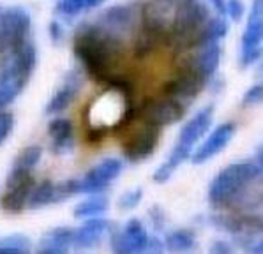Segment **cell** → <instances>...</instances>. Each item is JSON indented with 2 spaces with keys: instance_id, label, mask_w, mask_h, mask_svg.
Returning a JSON list of instances; mask_svg holds the SVG:
<instances>
[{
  "instance_id": "obj_1",
  "label": "cell",
  "mask_w": 263,
  "mask_h": 254,
  "mask_svg": "<svg viewBox=\"0 0 263 254\" xmlns=\"http://www.w3.org/2000/svg\"><path fill=\"white\" fill-rule=\"evenodd\" d=\"M74 53L90 78L108 83L122 56V37L97 23L83 25L74 37Z\"/></svg>"
},
{
  "instance_id": "obj_22",
  "label": "cell",
  "mask_w": 263,
  "mask_h": 254,
  "mask_svg": "<svg viewBox=\"0 0 263 254\" xmlns=\"http://www.w3.org/2000/svg\"><path fill=\"white\" fill-rule=\"evenodd\" d=\"M106 0H59L55 11L62 16H78L87 11H92L104 4Z\"/></svg>"
},
{
  "instance_id": "obj_30",
  "label": "cell",
  "mask_w": 263,
  "mask_h": 254,
  "mask_svg": "<svg viewBox=\"0 0 263 254\" xmlns=\"http://www.w3.org/2000/svg\"><path fill=\"white\" fill-rule=\"evenodd\" d=\"M210 9H214L216 14L226 16V0H207Z\"/></svg>"
},
{
  "instance_id": "obj_9",
  "label": "cell",
  "mask_w": 263,
  "mask_h": 254,
  "mask_svg": "<svg viewBox=\"0 0 263 254\" xmlns=\"http://www.w3.org/2000/svg\"><path fill=\"white\" fill-rule=\"evenodd\" d=\"M122 163L120 159L115 157H106L96 166H92L85 173L83 179L80 180H67L66 189L69 196L74 194H96V192H103L104 189L110 185L117 177L122 173Z\"/></svg>"
},
{
  "instance_id": "obj_23",
  "label": "cell",
  "mask_w": 263,
  "mask_h": 254,
  "mask_svg": "<svg viewBox=\"0 0 263 254\" xmlns=\"http://www.w3.org/2000/svg\"><path fill=\"white\" fill-rule=\"evenodd\" d=\"M41 157H43V150H41V147H37V145H32V147L23 148V150L20 152V155L16 157L13 169H18V171H32V169L37 166Z\"/></svg>"
},
{
  "instance_id": "obj_12",
  "label": "cell",
  "mask_w": 263,
  "mask_h": 254,
  "mask_svg": "<svg viewBox=\"0 0 263 254\" xmlns=\"http://www.w3.org/2000/svg\"><path fill=\"white\" fill-rule=\"evenodd\" d=\"M151 235L141 224L140 219H131L120 231L111 237V249L115 252L133 254V252H147V245Z\"/></svg>"
},
{
  "instance_id": "obj_25",
  "label": "cell",
  "mask_w": 263,
  "mask_h": 254,
  "mask_svg": "<svg viewBox=\"0 0 263 254\" xmlns=\"http://www.w3.org/2000/svg\"><path fill=\"white\" fill-rule=\"evenodd\" d=\"M141 198H143V191H141L140 187L124 192V194L119 198V208H120V210H125V212L135 210V208L140 205Z\"/></svg>"
},
{
  "instance_id": "obj_27",
  "label": "cell",
  "mask_w": 263,
  "mask_h": 254,
  "mask_svg": "<svg viewBox=\"0 0 263 254\" xmlns=\"http://www.w3.org/2000/svg\"><path fill=\"white\" fill-rule=\"evenodd\" d=\"M246 13V7L242 4V0H228L226 2V14L233 19V22H238V19L244 16Z\"/></svg>"
},
{
  "instance_id": "obj_32",
  "label": "cell",
  "mask_w": 263,
  "mask_h": 254,
  "mask_svg": "<svg viewBox=\"0 0 263 254\" xmlns=\"http://www.w3.org/2000/svg\"><path fill=\"white\" fill-rule=\"evenodd\" d=\"M50 32H51V37H53V41H55V43H59V41H60V37H62V30H60L59 23H51Z\"/></svg>"
},
{
  "instance_id": "obj_13",
  "label": "cell",
  "mask_w": 263,
  "mask_h": 254,
  "mask_svg": "<svg viewBox=\"0 0 263 254\" xmlns=\"http://www.w3.org/2000/svg\"><path fill=\"white\" fill-rule=\"evenodd\" d=\"M185 104H182L180 101L170 97V95L163 94L157 99H151L148 103L143 104V108H140V111L145 116L156 122L157 126L166 127L172 126L175 122H180L182 116L185 115Z\"/></svg>"
},
{
  "instance_id": "obj_10",
  "label": "cell",
  "mask_w": 263,
  "mask_h": 254,
  "mask_svg": "<svg viewBox=\"0 0 263 254\" xmlns=\"http://www.w3.org/2000/svg\"><path fill=\"white\" fill-rule=\"evenodd\" d=\"M263 35V0H253L248 16V25L240 39V66L249 67L261 56Z\"/></svg>"
},
{
  "instance_id": "obj_11",
  "label": "cell",
  "mask_w": 263,
  "mask_h": 254,
  "mask_svg": "<svg viewBox=\"0 0 263 254\" xmlns=\"http://www.w3.org/2000/svg\"><path fill=\"white\" fill-rule=\"evenodd\" d=\"M34 177L32 171H18L11 169L7 177L6 194L2 196V210L7 213H20L28 203L32 189H34Z\"/></svg>"
},
{
  "instance_id": "obj_17",
  "label": "cell",
  "mask_w": 263,
  "mask_h": 254,
  "mask_svg": "<svg viewBox=\"0 0 263 254\" xmlns=\"http://www.w3.org/2000/svg\"><path fill=\"white\" fill-rule=\"evenodd\" d=\"M48 134L51 138V152L55 155H67L74 148V134L72 126L67 119H55L48 127Z\"/></svg>"
},
{
  "instance_id": "obj_8",
  "label": "cell",
  "mask_w": 263,
  "mask_h": 254,
  "mask_svg": "<svg viewBox=\"0 0 263 254\" xmlns=\"http://www.w3.org/2000/svg\"><path fill=\"white\" fill-rule=\"evenodd\" d=\"M32 19L23 7H9L0 14V55H9L28 43Z\"/></svg>"
},
{
  "instance_id": "obj_3",
  "label": "cell",
  "mask_w": 263,
  "mask_h": 254,
  "mask_svg": "<svg viewBox=\"0 0 263 254\" xmlns=\"http://www.w3.org/2000/svg\"><path fill=\"white\" fill-rule=\"evenodd\" d=\"M261 177V161L235 163L217 173L209 187V203L217 210L238 208L246 203V192Z\"/></svg>"
},
{
  "instance_id": "obj_15",
  "label": "cell",
  "mask_w": 263,
  "mask_h": 254,
  "mask_svg": "<svg viewBox=\"0 0 263 254\" xmlns=\"http://www.w3.org/2000/svg\"><path fill=\"white\" fill-rule=\"evenodd\" d=\"M83 78L82 72L78 69H72L66 74L62 85L59 87V90L53 94V97L50 99V103L46 104V113L48 115H57V113L66 111L71 106V103L76 99L80 88H82Z\"/></svg>"
},
{
  "instance_id": "obj_24",
  "label": "cell",
  "mask_w": 263,
  "mask_h": 254,
  "mask_svg": "<svg viewBox=\"0 0 263 254\" xmlns=\"http://www.w3.org/2000/svg\"><path fill=\"white\" fill-rule=\"evenodd\" d=\"M30 240L25 235H9L0 239V254H20L30 251Z\"/></svg>"
},
{
  "instance_id": "obj_2",
  "label": "cell",
  "mask_w": 263,
  "mask_h": 254,
  "mask_svg": "<svg viewBox=\"0 0 263 254\" xmlns=\"http://www.w3.org/2000/svg\"><path fill=\"white\" fill-rule=\"evenodd\" d=\"M108 90L101 94L90 106L87 108L85 116L88 119L90 138H101L108 131L122 129L135 113V106L131 101V87L127 82L120 78H113L108 83Z\"/></svg>"
},
{
  "instance_id": "obj_4",
  "label": "cell",
  "mask_w": 263,
  "mask_h": 254,
  "mask_svg": "<svg viewBox=\"0 0 263 254\" xmlns=\"http://www.w3.org/2000/svg\"><path fill=\"white\" fill-rule=\"evenodd\" d=\"M212 116H214V108L207 106L201 111H198L196 115L180 129L179 141L175 143L173 150L170 152L168 159L156 169V173H154V182H157V184L168 182L173 173H175V169L180 168L182 164L191 157L194 147L203 140L205 132L209 131L210 124H212Z\"/></svg>"
},
{
  "instance_id": "obj_26",
  "label": "cell",
  "mask_w": 263,
  "mask_h": 254,
  "mask_svg": "<svg viewBox=\"0 0 263 254\" xmlns=\"http://www.w3.org/2000/svg\"><path fill=\"white\" fill-rule=\"evenodd\" d=\"M13 127H14V116L9 111L0 110V145L9 138V134L13 132Z\"/></svg>"
},
{
  "instance_id": "obj_18",
  "label": "cell",
  "mask_w": 263,
  "mask_h": 254,
  "mask_svg": "<svg viewBox=\"0 0 263 254\" xmlns=\"http://www.w3.org/2000/svg\"><path fill=\"white\" fill-rule=\"evenodd\" d=\"M67 198L69 196H67L66 189H64V184H53L50 180H44L39 185H34L27 205L32 210H35V208L46 207V205L59 203V201L67 200Z\"/></svg>"
},
{
  "instance_id": "obj_16",
  "label": "cell",
  "mask_w": 263,
  "mask_h": 254,
  "mask_svg": "<svg viewBox=\"0 0 263 254\" xmlns=\"http://www.w3.org/2000/svg\"><path fill=\"white\" fill-rule=\"evenodd\" d=\"M111 223L104 219H97V217H90L87 223H83L72 233V245L78 249H92L103 242L104 237L110 233Z\"/></svg>"
},
{
  "instance_id": "obj_29",
  "label": "cell",
  "mask_w": 263,
  "mask_h": 254,
  "mask_svg": "<svg viewBox=\"0 0 263 254\" xmlns=\"http://www.w3.org/2000/svg\"><path fill=\"white\" fill-rule=\"evenodd\" d=\"M148 216H151V221L157 229H161L164 226V216H163V210H161V208L154 207L152 210L148 212Z\"/></svg>"
},
{
  "instance_id": "obj_14",
  "label": "cell",
  "mask_w": 263,
  "mask_h": 254,
  "mask_svg": "<svg viewBox=\"0 0 263 254\" xmlns=\"http://www.w3.org/2000/svg\"><path fill=\"white\" fill-rule=\"evenodd\" d=\"M233 136H235V124L226 122V124L217 126L207 138L203 140V143H201L196 150H193L191 157H189L191 163L203 164L212 159V157H216L217 154H221L230 145V141L233 140Z\"/></svg>"
},
{
  "instance_id": "obj_5",
  "label": "cell",
  "mask_w": 263,
  "mask_h": 254,
  "mask_svg": "<svg viewBox=\"0 0 263 254\" xmlns=\"http://www.w3.org/2000/svg\"><path fill=\"white\" fill-rule=\"evenodd\" d=\"M7 56L9 58L0 69V110L13 104L25 90L37 64V53L30 43Z\"/></svg>"
},
{
  "instance_id": "obj_21",
  "label": "cell",
  "mask_w": 263,
  "mask_h": 254,
  "mask_svg": "<svg viewBox=\"0 0 263 254\" xmlns=\"http://www.w3.org/2000/svg\"><path fill=\"white\" fill-rule=\"evenodd\" d=\"M164 247L173 252H185L196 249V239L191 229H175L166 237Z\"/></svg>"
},
{
  "instance_id": "obj_19",
  "label": "cell",
  "mask_w": 263,
  "mask_h": 254,
  "mask_svg": "<svg viewBox=\"0 0 263 254\" xmlns=\"http://www.w3.org/2000/svg\"><path fill=\"white\" fill-rule=\"evenodd\" d=\"M72 229L69 228H55L43 237L39 252L43 254H62L67 252L72 245Z\"/></svg>"
},
{
  "instance_id": "obj_31",
  "label": "cell",
  "mask_w": 263,
  "mask_h": 254,
  "mask_svg": "<svg viewBox=\"0 0 263 254\" xmlns=\"http://www.w3.org/2000/svg\"><path fill=\"white\" fill-rule=\"evenodd\" d=\"M210 252H232V245H230L228 242L217 240L210 245Z\"/></svg>"
},
{
  "instance_id": "obj_6",
  "label": "cell",
  "mask_w": 263,
  "mask_h": 254,
  "mask_svg": "<svg viewBox=\"0 0 263 254\" xmlns=\"http://www.w3.org/2000/svg\"><path fill=\"white\" fill-rule=\"evenodd\" d=\"M161 129L163 127L152 122L140 110H135L129 122L120 129L125 159L131 163H141V161L148 159L159 143Z\"/></svg>"
},
{
  "instance_id": "obj_20",
  "label": "cell",
  "mask_w": 263,
  "mask_h": 254,
  "mask_svg": "<svg viewBox=\"0 0 263 254\" xmlns=\"http://www.w3.org/2000/svg\"><path fill=\"white\" fill-rule=\"evenodd\" d=\"M108 208V198L103 196L101 192L88 196L87 200L80 201L74 207V217L76 219H90V217H97Z\"/></svg>"
},
{
  "instance_id": "obj_28",
  "label": "cell",
  "mask_w": 263,
  "mask_h": 254,
  "mask_svg": "<svg viewBox=\"0 0 263 254\" xmlns=\"http://www.w3.org/2000/svg\"><path fill=\"white\" fill-rule=\"evenodd\" d=\"M261 95H263L261 85H254V87H251L249 90L246 92V95H244V104H248V106H251V104L261 103Z\"/></svg>"
},
{
  "instance_id": "obj_7",
  "label": "cell",
  "mask_w": 263,
  "mask_h": 254,
  "mask_svg": "<svg viewBox=\"0 0 263 254\" xmlns=\"http://www.w3.org/2000/svg\"><path fill=\"white\" fill-rule=\"evenodd\" d=\"M191 53L180 60L179 67H177V74L184 76V78L191 80L193 83L200 85L201 88H205V85L210 82V78L219 66L222 50L217 43L191 48Z\"/></svg>"
}]
</instances>
